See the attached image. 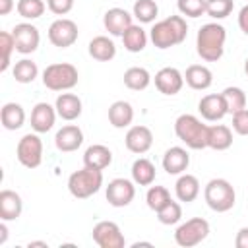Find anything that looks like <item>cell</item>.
<instances>
[{
  "label": "cell",
  "mask_w": 248,
  "mask_h": 248,
  "mask_svg": "<svg viewBox=\"0 0 248 248\" xmlns=\"http://www.w3.org/2000/svg\"><path fill=\"white\" fill-rule=\"evenodd\" d=\"M124 143H126V149L128 151H132L136 155H143L153 145V132L147 126H143V124L130 126L128 132H126Z\"/></svg>",
  "instance_id": "obj_13"
},
{
  "label": "cell",
  "mask_w": 248,
  "mask_h": 248,
  "mask_svg": "<svg viewBox=\"0 0 248 248\" xmlns=\"http://www.w3.org/2000/svg\"><path fill=\"white\" fill-rule=\"evenodd\" d=\"M132 180L138 186H151L155 182V165L145 157L136 159L132 165Z\"/></svg>",
  "instance_id": "obj_29"
},
{
  "label": "cell",
  "mask_w": 248,
  "mask_h": 248,
  "mask_svg": "<svg viewBox=\"0 0 248 248\" xmlns=\"http://www.w3.org/2000/svg\"><path fill=\"white\" fill-rule=\"evenodd\" d=\"M225 41H227L225 27L221 23L211 21L200 27L198 37H196V50L202 60L217 62L225 52Z\"/></svg>",
  "instance_id": "obj_1"
},
{
  "label": "cell",
  "mask_w": 248,
  "mask_h": 248,
  "mask_svg": "<svg viewBox=\"0 0 248 248\" xmlns=\"http://www.w3.org/2000/svg\"><path fill=\"white\" fill-rule=\"evenodd\" d=\"M6 238H8V227H6V221H2L0 223V246L6 242Z\"/></svg>",
  "instance_id": "obj_46"
},
{
  "label": "cell",
  "mask_w": 248,
  "mask_h": 248,
  "mask_svg": "<svg viewBox=\"0 0 248 248\" xmlns=\"http://www.w3.org/2000/svg\"><path fill=\"white\" fill-rule=\"evenodd\" d=\"M23 211L21 196L14 190L4 188L0 192V219L2 221H16Z\"/></svg>",
  "instance_id": "obj_21"
},
{
  "label": "cell",
  "mask_w": 248,
  "mask_h": 248,
  "mask_svg": "<svg viewBox=\"0 0 248 248\" xmlns=\"http://www.w3.org/2000/svg\"><path fill=\"white\" fill-rule=\"evenodd\" d=\"M203 200L209 209L217 213H225L232 209L236 202V194H234L232 184L227 178H211L203 188Z\"/></svg>",
  "instance_id": "obj_6"
},
{
  "label": "cell",
  "mask_w": 248,
  "mask_h": 248,
  "mask_svg": "<svg viewBox=\"0 0 248 248\" xmlns=\"http://www.w3.org/2000/svg\"><path fill=\"white\" fill-rule=\"evenodd\" d=\"M93 242L101 248H124L126 238L114 221H99L93 227Z\"/></svg>",
  "instance_id": "obj_9"
},
{
  "label": "cell",
  "mask_w": 248,
  "mask_h": 248,
  "mask_svg": "<svg viewBox=\"0 0 248 248\" xmlns=\"http://www.w3.org/2000/svg\"><path fill=\"white\" fill-rule=\"evenodd\" d=\"M16 157L25 169H37L43 163V141L35 134H25L16 147Z\"/></svg>",
  "instance_id": "obj_8"
},
{
  "label": "cell",
  "mask_w": 248,
  "mask_h": 248,
  "mask_svg": "<svg viewBox=\"0 0 248 248\" xmlns=\"http://www.w3.org/2000/svg\"><path fill=\"white\" fill-rule=\"evenodd\" d=\"M132 16L140 23H151L159 16V6L155 0H136L132 8Z\"/></svg>",
  "instance_id": "obj_33"
},
{
  "label": "cell",
  "mask_w": 248,
  "mask_h": 248,
  "mask_svg": "<svg viewBox=\"0 0 248 248\" xmlns=\"http://www.w3.org/2000/svg\"><path fill=\"white\" fill-rule=\"evenodd\" d=\"M184 83H188L192 89L196 91H203L207 87H211L213 83V74L207 66L203 64H192L186 68L184 72Z\"/></svg>",
  "instance_id": "obj_22"
},
{
  "label": "cell",
  "mask_w": 248,
  "mask_h": 248,
  "mask_svg": "<svg viewBox=\"0 0 248 248\" xmlns=\"http://www.w3.org/2000/svg\"><path fill=\"white\" fill-rule=\"evenodd\" d=\"M207 124H203L194 114H180L174 120L176 138L190 149H205L207 147Z\"/></svg>",
  "instance_id": "obj_3"
},
{
  "label": "cell",
  "mask_w": 248,
  "mask_h": 248,
  "mask_svg": "<svg viewBox=\"0 0 248 248\" xmlns=\"http://www.w3.org/2000/svg\"><path fill=\"white\" fill-rule=\"evenodd\" d=\"M174 194H176L178 202H184V203L194 202L200 196V180L188 172L178 174V180L174 184Z\"/></svg>",
  "instance_id": "obj_25"
},
{
  "label": "cell",
  "mask_w": 248,
  "mask_h": 248,
  "mask_svg": "<svg viewBox=\"0 0 248 248\" xmlns=\"http://www.w3.org/2000/svg\"><path fill=\"white\" fill-rule=\"evenodd\" d=\"M221 95L225 99L229 114H234V112L246 108V93H244V89H240L236 85H229V87H225L221 91Z\"/></svg>",
  "instance_id": "obj_32"
},
{
  "label": "cell",
  "mask_w": 248,
  "mask_h": 248,
  "mask_svg": "<svg viewBox=\"0 0 248 248\" xmlns=\"http://www.w3.org/2000/svg\"><path fill=\"white\" fill-rule=\"evenodd\" d=\"M157 219L161 225H176L180 219H182V207L178 202L170 200L167 205H163L159 211H157Z\"/></svg>",
  "instance_id": "obj_37"
},
{
  "label": "cell",
  "mask_w": 248,
  "mask_h": 248,
  "mask_svg": "<svg viewBox=\"0 0 248 248\" xmlns=\"http://www.w3.org/2000/svg\"><path fill=\"white\" fill-rule=\"evenodd\" d=\"M207 234H209V223L203 217H192L186 223L178 225V229L174 231V240L182 248H192L203 242Z\"/></svg>",
  "instance_id": "obj_7"
},
{
  "label": "cell",
  "mask_w": 248,
  "mask_h": 248,
  "mask_svg": "<svg viewBox=\"0 0 248 248\" xmlns=\"http://www.w3.org/2000/svg\"><path fill=\"white\" fill-rule=\"evenodd\" d=\"M234 246L236 248H248V227L238 229V232L234 236Z\"/></svg>",
  "instance_id": "obj_43"
},
{
  "label": "cell",
  "mask_w": 248,
  "mask_h": 248,
  "mask_svg": "<svg viewBox=\"0 0 248 248\" xmlns=\"http://www.w3.org/2000/svg\"><path fill=\"white\" fill-rule=\"evenodd\" d=\"M39 74V68L33 60L29 58H21L14 64V79L17 83H31Z\"/></svg>",
  "instance_id": "obj_34"
},
{
  "label": "cell",
  "mask_w": 248,
  "mask_h": 248,
  "mask_svg": "<svg viewBox=\"0 0 248 248\" xmlns=\"http://www.w3.org/2000/svg\"><path fill=\"white\" fill-rule=\"evenodd\" d=\"M103 186V170L85 167L79 170H74L68 176V190L78 200H87L93 194H97Z\"/></svg>",
  "instance_id": "obj_4"
},
{
  "label": "cell",
  "mask_w": 248,
  "mask_h": 248,
  "mask_svg": "<svg viewBox=\"0 0 248 248\" xmlns=\"http://www.w3.org/2000/svg\"><path fill=\"white\" fill-rule=\"evenodd\" d=\"M155 87L163 95H176L184 85V74L172 66H165L155 74Z\"/></svg>",
  "instance_id": "obj_14"
},
{
  "label": "cell",
  "mask_w": 248,
  "mask_h": 248,
  "mask_svg": "<svg viewBox=\"0 0 248 248\" xmlns=\"http://www.w3.org/2000/svg\"><path fill=\"white\" fill-rule=\"evenodd\" d=\"M134 120V108L128 101H114L108 107V122L114 128H128Z\"/></svg>",
  "instance_id": "obj_27"
},
{
  "label": "cell",
  "mask_w": 248,
  "mask_h": 248,
  "mask_svg": "<svg viewBox=\"0 0 248 248\" xmlns=\"http://www.w3.org/2000/svg\"><path fill=\"white\" fill-rule=\"evenodd\" d=\"M46 8L56 16H66L74 8V0H46Z\"/></svg>",
  "instance_id": "obj_42"
},
{
  "label": "cell",
  "mask_w": 248,
  "mask_h": 248,
  "mask_svg": "<svg viewBox=\"0 0 248 248\" xmlns=\"http://www.w3.org/2000/svg\"><path fill=\"white\" fill-rule=\"evenodd\" d=\"M176 6L186 17H200L205 14V0H176Z\"/></svg>",
  "instance_id": "obj_40"
},
{
  "label": "cell",
  "mask_w": 248,
  "mask_h": 248,
  "mask_svg": "<svg viewBox=\"0 0 248 248\" xmlns=\"http://www.w3.org/2000/svg\"><path fill=\"white\" fill-rule=\"evenodd\" d=\"M56 107L48 105V103H37L31 110V128L37 132V134H45L48 132L54 122H56Z\"/></svg>",
  "instance_id": "obj_18"
},
{
  "label": "cell",
  "mask_w": 248,
  "mask_h": 248,
  "mask_svg": "<svg viewBox=\"0 0 248 248\" xmlns=\"http://www.w3.org/2000/svg\"><path fill=\"white\" fill-rule=\"evenodd\" d=\"M234 8L232 0H205V14L213 19H225Z\"/></svg>",
  "instance_id": "obj_38"
},
{
  "label": "cell",
  "mask_w": 248,
  "mask_h": 248,
  "mask_svg": "<svg viewBox=\"0 0 248 248\" xmlns=\"http://www.w3.org/2000/svg\"><path fill=\"white\" fill-rule=\"evenodd\" d=\"M16 50V41L12 31H2L0 33V52H2V60H0V72H6L10 68V60H12V52Z\"/></svg>",
  "instance_id": "obj_39"
},
{
  "label": "cell",
  "mask_w": 248,
  "mask_h": 248,
  "mask_svg": "<svg viewBox=\"0 0 248 248\" xmlns=\"http://www.w3.org/2000/svg\"><path fill=\"white\" fill-rule=\"evenodd\" d=\"M232 130L238 136H248V108H242L232 114Z\"/></svg>",
  "instance_id": "obj_41"
},
{
  "label": "cell",
  "mask_w": 248,
  "mask_h": 248,
  "mask_svg": "<svg viewBox=\"0 0 248 248\" xmlns=\"http://www.w3.org/2000/svg\"><path fill=\"white\" fill-rule=\"evenodd\" d=\"M244 72H246V76H248V58H246V62H244Z\"/></svg>",
  "instance_id": "obj_48"
},
{
  "label": "cell",
  "mask_w": 248,
  "mask_h": 248,
  "mask_svg": "<svg viewBox=\"0 0 248 248\" xmlns=\"http://www.w3.org/2000/svg\"><path fill=\"white\" fill-rule=\"evenodd\" d=\"M79 74L78 68L70 62L48 64L43 72V85L50 91H70L78 85Z\"/></svg>",
  "instance_id": "obj_5"
},
{
  "label": "cell",
  "mask_w": 248,
  "mask_h": 248,
  "mask_svg": "<svg viewBox=\"0 0 248 248\" xmlns=\"http://www.w3.org/2000/svg\"><path fill=\"white\" fill-rule=\"evenodd\" d=\"M198 110L202 114L203 120L207 122H217L221 120L225 114H229L227 110V105H225V99L221 93H209V95H203L198 103Z\"/></svg>",
  "instance_id": "obj_16"
},
{
  "label": "cell",
  "mask_w": 248,
  "mask_h": 248,
  "mask_svg": "<svg viewBox=\"0 0 248 248\" xmlns=\"http://www.w3.org/2000/svg\"><path fill=\"white\" fill-rule=\"evenodd\" d=\"M81 143H83V132L78 124H66L54 136V145L62 153L78 151L81 147Z\"/></svg>",
  "instance_id": "obj_15"
},
{
  "label": "cell",
  "mask_w": 248,
  "mask_h": 248,
  "mask_svg": "<svg viewBox=\"0 0 248 248\" xmlns=\"http://www.w3.org/2000/svg\"><path fill=\"white\" fill-rule=\"evenodd\" d=\"M16 10L25 19H37V17H41L45 14L46 4L43 0H17Z\"/></svg>",
  "instance_id": "obj_36"
},
{
  "label": "cell",
  "mask_w": 248,
  "mask_h": 248,
  "mask_svg": "<svg viewBox=\"0 0 248 248\" xmlns=\"http://www.w3.org/2000/svg\"><path fill=\"white\" fill-rule=\"evenodd\" d=\"M0 120L6 130H19L25 122V110L19 103H4L0 110Z\"/></svg>",
  "instance_id": "obj_28"
},
{
  "label": "cell",
  "mask_w": 248,
  "mask_h": 248,
  "mask_svg": "<svg viewBox=\"0 0 248 248\" xmlns=\"http://www.w3.org/2000/svg\"><path fill=\"white\" fill-rule=\"evenodd\" d=\"M170 200H172V198H170V192H169L165 186H149V190H147V194H145L147 207L153 209L155 213H157L163 205H167Z\"/></svg>",
  "instance_id": "obj_35"
},
{
  "label": "cell",
  "mask_w": 248,
  "mask_h": 248,
  "mask_svg": "<svg viewBox=\"0 0 248 248\" xmlns=\"http://www.w3.org/2000/svg\"><path fill=\"white\" fill-rule=\"evenodd\" d=\"M54 107H56L58 116L66 122L78 120L81 116V99L76 93H60L56 97Z\"/></svg>",
  "instance_id": "obj_20"
},
{
  "label": "cell",
  "mask_w": 248,
  "mask_h": 248,
  "mask_svg": "<svg viewBox=\"0 0 248 248\" xmlns=\"http://www.w3.org/2000/svg\"><path fill=\"white\" fill-rule=\"evenodd\" d=\"M151 83V74L141 66H132L124 72V85L132 91H143Z\"/></svg>",
  "instance_id": "obj_31"
},
{
  "label": "cell",
  "mask_w": 248,
  "mask_h": 248,
  "mask_svg": "<svg viewBox=\"0 0 248 248\" xmlns=\"http://www.w3.org/2000/svg\"><path fill=\"white\" fill-rule=\"evenodd\" d=\"M89 56L99 60V62H108L116 56V45L112 39H108L107 35H97L89 41Z\"/></svg>",
  "instance_id": "obj_24"
},
{
  "label": "cell",
  "mask_w": 248,
  "mask_h": 248,
  "mask_svg": "<svg viewBox=\"0 0 248 248\" xmlns=\"http://www.w3.org/2000/svg\"><path fill=\"white\" fill-rule=\"evenodd\" d=\"M48 41L58 48H68L78 41V25L74 19L58 17L48 27Z\"/></svg>",
  "instance_id": "obj_10"
},
{
  "label": "cell",
  "mask_w": 248,
  "mask_h": 248,
  "mask_svg": "<svg viewBox=\"0 0 248 248\" xmlns=\"http://www.w3.org/2000/svg\"><path fill=\"white\" fill-rule=\"evenodd\" d=\"M232 145V130L225 124H213L207 128V147L225 151Z\"/></svg>",
  "instance_id": "obj_26"
},
{
  "label": "cell",
  "mask_w": 248,
  "mask_h": 248,
  "mask_svg": "<svg viewBox=\"0 0 248 248\" xmlns=\"http://www.w3.org/2000/svg\"><path fill=\"white\" fill-rule=\"evenodd\" d=\"M136 182L128 180V178H112L107 186V202L112 207H126L132 203V200L136 198Z\"/></svg>",
  "instance_id": "obj_11"
},
{
  "label": "cell",
  "mask_w": 248,
  "mask_h": 248,
  "mask_svg": "<svg viewBox=\"0 0 248 248\" xmlns=\"http://www.w3.org/2000/svg\"><path fill=\"white\" fill-rule=\"evenodd\" d=\"M190 165V155L184 147H169L163 155V169L167 174H182Z\"/></svg>",
  "instance_id": "obj_19"
},
{
  "label": "cell",
  "mask_w": 248,
  "mask_h": 248,
  "mask_svg": "<svg viewBox=\"0 0 248 248\" xmlns=\"http://www.w3.org/2000/svg\"><path fill=\"white\" fill-rule=\"evenodd\" d=\"M186 35H188V25L182 16H169L157 21L149 31L151 43L161 50L180 45L186 39Z\"/></svg>",
  "instance_id": "obj_2"
},
{
  "label": "cell",
  "mask_w": 248,
  "mask_h": 248,
  "mask_svg": "<svg viewBox=\"0 0 248 248\" xmlns=\"http://www.w3.org/2000/svg\"><path fill=\"white\" fill-rule=\"evenodd\" d=\"M132 17H134V16H132L130 12H126L124 8H110V10H107L105 16H103V25H105V29H107L110 35L122 37L124 31H126L130 25H134Z\"/></svg>",
  "instance_id": "obj_17"
},
{
  "label": "cell",
  "mask_w": 248,
  "mask_h": 248,
  "mask_svg": "<svg viewBox=\"0 0 248 248\" xmlns=\"http://www.w3.org/2000/svg\"><path fill=\"white\" fill-rule=\"evenodd\" d=\"M29 248H33V246H41V248H48V244L46 242H43V240H31L29 244H27Z\"/></svg>",
  "instance_id": "obj_47"
},
{
  "label": "cell",
  "mask_w": 248,
  "mask_h": 248,
  "mask_svg": "<svg viewBox=\"0 0 248 248\" xmlns=\"http://www.w3.org/2000/svg\"><path fill=\"white\" fill-rule=\"evenodd\" d=\"M122 43H124V48L128 52H141L147 45V33L141 25H130L124 35H122Z\"/></svg>",
  "instance_id": "obj_30"
},
{
  "label": "cell",
  "mask_w": 248,
  "mask_h": 248,
  "mask_svg": "<svg viewBox=\"0 0 248 248\" xmlns=\"http://www.w3.org/2000/svg\"><path fill=\"white\" fill-rule=\"evenodd\" d=\"M14 0H0V16H8L14 10Z\"/></svg>",
  "instance_id": "obj_45"
},
{
  "label": "cell",
  "mask_w": 248,
  "mask_h": 248,
  "mask_svg": "<svg viewBox=\"0 0 248 248\" xmlns=\"http://www.w3.org/2000/svg\"><path fill=\"white\" fill-rule=\"evenodd\" d=\"M238 27L248 35V4L242 6V10L238 12Z\"/></svg>",
  "instance_id": "obj_44"
},
{
  "label": "cell",
  "mask_w": 248,
  "mask_h": 248,
  "mask_svg": "<svg viewBox=\"0 0 248 248\" xmlns=\"http://www.w3.org/2000/svg\"><path fill=\"white\" fill-rule=\"evenodd\" d=\"M12 35H14V41H16V50L21 52V54H31L39 48V43H41V35H39V29L31 23H17L14 29H12Z\"/></svg>",
  "instance_id": "obj_12"
},
{
  "label": "cell",
  "mask_w": 248,
  "mask_h": 248,
  "mask_svg": "<svg viewBox=\"0 0 248 248\" xmlns=\"http://www.w3.org/2000/svg\"><path fill=\"white\" fill-rule=\"evenodd\" d=\"M110 163H112V151L103 143H93L83 153V165L85 167H91V169H97V170H105Z\"/></svg>",
  "instance_id": "obj_23"
}]
</instances>
